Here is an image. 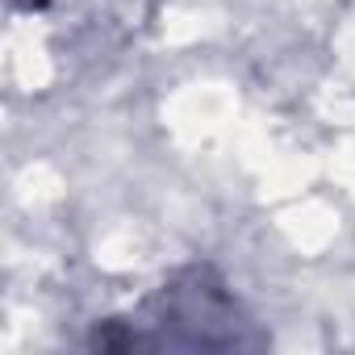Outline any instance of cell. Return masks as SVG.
I'll return each mask as SVG.
<instances>
[{
    "label": "cell",
    "instance_id": "6da1fadb",
    "mask_svg": "<svg viewBox=\"0 0 355 355\" xmlns=\"http://www.w3.org/2000/svg\"><path fill=\"white\" fill-rule=\"evenodd\" d=\"M125 338L130 343H150V347H243V309L226 293V284L209 268H189L184 276H175L163 284L155 297L142 301L138 313H130Z\"/></svg>",
    "mask_w": 355,
    "mask_h": 355
}]
</instances>
